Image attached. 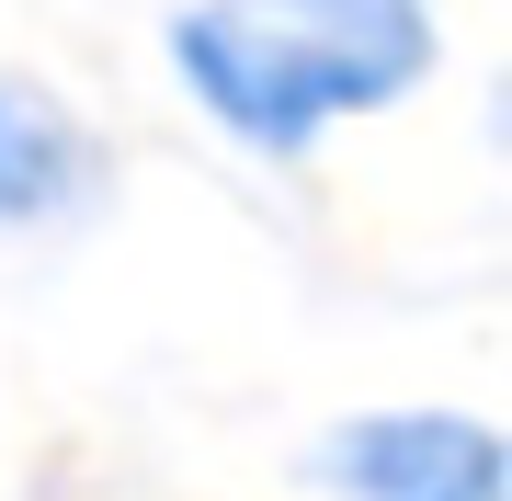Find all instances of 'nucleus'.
Masks as SVG:
<instances>
[{
    "instance_id": "obj_2",
    "label": "nucleus",
    "mask_w": 512,
    "mask_h": 501,
    "mask_svg": "<svg viewBox=\"0 0 512 501\" xmlns=\"http://www.w3.org/2000/svg\"><path fill=\"white\" fill-rule=\"evenodd\" d=\"M342 501H512V445L478 410H365L319 445Z\"/></svg>"
},
{
    "instance_id": "obj_3",
    "label": "nucleus",
    "mask_w": 512,
    "mask_h": 501,
    "mask_svg": "<svg viewBox=\"0 0 512 501\" xmlns=\"http://www.w3.org/2000/svg\"><path fill=\"white\" fill-rule=\"evenodd\" d=\"M80 194H92V137L23 80H0V217L35 228V217H69Z\"/></svg>"
},
{
    "instance_id": "obj_1",
    "label": "nucleus",
    "mask_w": 512,
    "mask_h": 501,
    "mask_svg": "<svg viewBox=\"0 0 512 501\" xmlns=\"http://www.w3.org/2000/svg\"><path fill=\"white\" fill-rule=\"evenodd\" d=\"M171 69L239 149L296 160L342 114L421 92L433 0H194L171 23Z\"/></svg>"
}]
</instances>
